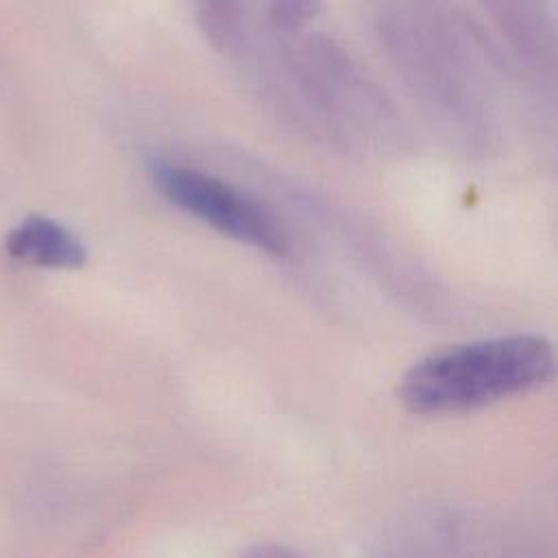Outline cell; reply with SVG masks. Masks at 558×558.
I'll use <instances>...</instances> for the list:
<instances>
[{
  "label": "cell",
  "mask_w": 558,
  "mask_h": 558,
  "mask_svg": "<svg viewBox=\"0 0 558 558\" xmlns=\"http://www.w3.org/2000/svg\"><path fill=\"white\" fill-rule=\"evenodd\" d=\"M554 375L549 340L512 333L438 349L414 362L399 399L414 414H451L527 392Z\"/></svg>",
  "instance_id": "1"
},
{
  "label": "cell",
  "mask_w": 558,
  "mask_h": 558,
  "mask_svg": "<svg viewBox=\"0 0 558 558\" xmlns=\"http://www.w3.org/2000/svg\"><path fill=\"white\" fill-rule=\"evenodd\" d=\"M148 174L168 203L218 233L268 255H283L288 251L281 225L229 183L194 168L163 161H155Z\"/></svg>",
  "instance_id": "2"
},
{
  "label": "cell",
  "mask_w": 558,
  "mask_h": 558,
  "mask_svg": "<svg viewBox=\"0 0 558 558\" xmlns=\"http://www.w3.org/2000/svg\"><path fill=\"white\" fill-rule=\"evenodd\" d=\"M7 251L22 262L41 268H81L87 262L83 242L63 225L31 216L7 235Z\"/></svg>",
  "instance_id": "3"
},
{
  "label": "cell",
  "mask_w": 558,
  "mask_h": 558,
  "mask_svg": "<svg viewBox=\"0 0 558 558\" xmlns=\"http://www.w3.org/2000/svg\"><path fill=\"white\" fill-rule=\"evenodd\" d=\"M196 24L203 37L220 50L238 46L244 33V7L240 0H196Z\"/></svg>",
  "instance_id": "4"
},
{
  "label": "cell",
  "mask_w": 558,
  "mask_h": 558,
  "mask_svg": "<svg viewBox=\"0 0 558 558\" xmlns=\"http://www.w3.org/2000/svg\"><path fill=\"white\" fill-rule=\"evenodd\" d=\"M323 9V0H270L268 17L279 31H296L310 24Z\"/></svg>",
  "instance_id": "5"
}]
</instances>
